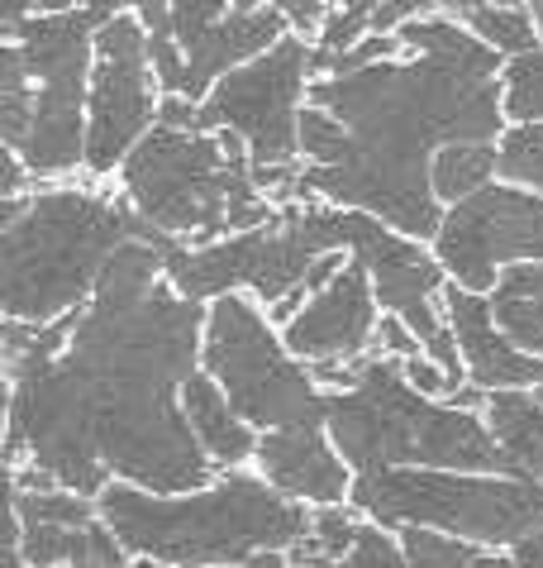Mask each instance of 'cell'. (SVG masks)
I'll return each mask as SVG.
<instances>
[{"label":"cell","mask_w":543,"mask_h":568,"mask_svg":"<svg viewBox=\"0 0 543 568\" xmlns=\"http://www.w3.org/2000/svg\"><path fill=\"white\" fill-rule=\"evenodd\" d=\"M358 520H362V511L354 501H344V507H310V530H306V540L291 549V559L315 564V568H334L348 555V545H354Z\"/></svg>","instance_id":"obj_24"},{"label":"cell","mask_w":543,"mask_h":568,"mask_svg":"<svg viewBox=\"0 0 543 568\" xmlns=\"http://www.w3.org/2000/svg\"><path fill=\"white\" fill-rule=\"evenodd\" d=\"M253 468L281 497L300 501V507H344V501H354V483H358V473L348 468L325 425L267 430L258 439V454H253Z\"/></svg>","instance_id":"obj_16"},{"label":"cell","mask_w":543,"mask_h":568,"mask_svg":"<svg viewBox=\"0 0 543 568\" xmlns=\"http://www.w3.org/2000/svg\"><path fill=\"white\" fill-rule=\"evenodd\" d=\"M434 254L458 287L491 296L510 267L543 263V192L496 178L443 211Z\"/></svg>","instance_id":"obj_14"},{"label":"cell","mask_w":543,"mask_h":568,"mask_svg":"<svg viewBox=\"0 0 543 568\" xmlns=\"http://www.w3.org/2000/svg\"><path fill=\"white\" fill-rule=\"evenodd\" d=\"M501 178V144L496 139H472V144H443L434 153V196L449 211L458 201L477 196L482 186Z\"/></svg>","instance_id":"obj_23"},{"label":"cell","mask_w":543,"mask_h":568,"mask_svg":"<svg viewBox=\"0 0 543 568\" xmlns=\"http://www.w3.org/2000/svg\"><path fill=\"white\" fill-rule=\"evenodd\" d=\"M325 430L358 478L387 468L510 473L486 412L414 392L406 363L387 354H367L358 383L329 392Z\"/></svg>","instance_id":"obj_6"},{"label":"cell","mask_w":543,"mask_h":568,"mask_svg":"<svg viewBox=\"0 0 543 568\" xmlns=\"http://www.w3.org/2000/svg\"><path fill=\"white\" fill-rule=\"evenodd\" d=\"M344 0H277V10L286 14V24H291V34H306L315 39L319 29H325V20L334 10H339Z\"/></svg>","instance_id":"obj_32"},{"label":"cell","mask_w":543,"mask_h":568,"mask_svg":"<svg viewBox=\"0 0 543 568\" xmlns=\"http://www.w3.org/2000/svg\"><path fill=\"white\" fill-rule=\"evenodd\" d=\"M534 392H539V397H543V383H539V387H534Z\"/></svg>","instance_id":"obj_42"},{"label":"cell","mask_w":543,"mask_h":568,"mask_svg":"<svg viewBox=\"0 0 543 568\" xmlns=\"http://www.w3.org/2000/svg\"><path fill=\"white\" fill-rule=\"evenodd\" d=\"M10 549H20L29 568H130V549L120 535L95 520H24L10 516Z\"/></svg>","instance_id":"obj_18"},{"label":"cell","mask_w":543,"mask_h":568,"mask_svg":"<svg viewBox=\"0 0 543 568\" xmlns=\"http://www.w3.org/2000/svg\"><path fill=\"white\" fill-rule=\"evenodd\" d=\"M443 14L458 24H468L486 49H496L501 58H524L543 43V29L534 20L530 0L524 6H496V0H449Z\"/></svg>","instance_id":"obj_21"},{"label":"cell","mask_w":543,"mask_h":568,"mask_svg":"<svg viewBox=\"0 0 543 568\" xmlns=\"http://www.w3.org/2000/svg\"><path fill=\"white\" fill-rule=\"evenodd\" d=\"M530 10H534V20H539V29H543V0H530Z\"/></svg>","instance_id":"obj_40"},{"label":"cell","mask_w":543,"mask_h":568,"mask_svg":"<svg viewBox=\"0 0 543 568\" xmlns=\"http://www.w3.org/2000/svg\"><path fill=\"white\" fill-rule=\"evenodd\" d=\"M501 87L510 124H543V43L524 58H505Z\"/></svg>","instance_id":"obj_26"},{"label":"cell","mask_w":543,"mask_h":568,"mask_svg":"<svg viewBox=\"0 0 543 568\" xmlns=\"http://www.w3.org/2000/svg\"><path fill=\"white\" fill-rule=\"evenodd\" d=\"M130 240H163L120 186L95 178L39 182L0 211V311L6 321L53 325L91 302L95 282Z\"/></svg>","instance_id":"obj_3"},{"label":"cell","mask_w":543,"mask_h":568,"mask_svg":"<svg viewBox=\"0 0 543 568\" xmlns=\"http://www.w3.org/2000/svg\"><path fill=\"white\" fill-rule=\"evenodd\" d=\"M510 555L520 559V568H543V526H539L534 535H524V540L510 549Z\"/></svg>","instance_id":"obj_35"},{"label":"cell","mask_w":543,"mask_h":568,"mask_svg":"<svg viewBox=\"0 0 543 568\" xmlns=\"http://www.w3.org/2000/svg\"><path fill=\"white\" fill-rule=\"evenodd\" d=\"M201 368L225 387L234 412L258 435L286 425H325L329 416V392L319 387L315 368L291 354L281 325H272L267 306L248 292L215 296L205 311Z\"/></svg>","instance_id":"obj_9"},{"label":"cell","mask_w":543,"mask_h":568,"mask_svg":"<svg viewBox=\"0 0 543 568\" xmlns=\"http://www.w3.org/2000/svg\"><path fill=\"white\" fill-rule=\"evenodd\" d=\"M443 311L458 335L462 363H468V383L482 392H515V387H539L543 383V358L520 349L515 339L496 321V302L486 292H468L449 282L443 292Z\"/></svg>","instance_id":"obj_17"},{"label":"cell","mask_w":543,"mask_h":568,"mask_svg":"<svg viewBox=\"0 0 543 568\" xmlns=\"http://www.w3.org/2000/svg\"><path fill=\"white\" fill-rule=\"evenodd\" d=\"M229 10L234 0H172V43L182 49V58H191L229 20Z\"/></svg>","instance_id":"obj_30"},{"label":"cell","mask_w":543,"mask_h":568,"mask_svg":"<svg viewBox=\"0 0 543 568\" xmlns=\"http://www.w3.org/2000/svg\"><path fill=\"white\" fill-rule=\"evenodd\" d=\"M344 206L329 201L300 196L258 230L244 234H225L215 244L186 248L172 244L167 248V282L191 302H215L229 292H248L253 302H263L267 311L286 302L291 292H306L310 267L344 248ZM348 254V248H344Z\"/></svg>","instance_id":"obj_7"},{"label":"cell","mask_w":543,"mask_h":568,"mask_svg":"<svg viewBox=\"0 0 543 568\" xmlns=\"http://www.w3.org/2000/svg\"><path fill=\"white\" fill-rule=\"evenodd\" d=\"M401 545L410 568H472L477 549H486V545L458 540V535H443V530H420V526H406Z\"/></svg>","instance_id":"obj_27"},{"label":"cell","mask_w":543,"mask_h":568,"mask_svg":"<svg viewBox=\"0 0 543 568\" xmlns=\"http://www.w3.org/2000/svg\"><path fill=\"white\" fill-rule=\"evenodd\" d=\"M6 568H29V559L20 555V549H10V545H6Z\"/></svg>","instance_id":"obj_38"},{"label":"cell","mask_w":543,"mask_h":568,"mask_svg":"<svg viewBox=\"0 0 543 568\" xmlns=\"http://www.w3.org/2000/svg\"><path fill=\"white\" fill-rule=\"evenodd\" d=\"M82 6L95 20V29L105 20H115V14H139L143 29H148V39L172 34V0H82Z\"/></svg>","instance_id":"obj_31"},{"label":"cell","mask_w":543,"mask_h":568,"mask_svg":"<svg viewBox=\"0 0 543 568\" xmlns=\"http://www.w3.org/2000/svg\"><path fill=\"white\" fill-rule=\"evenodd\" d=\"M263 6H277V0H234V10H263Z\"/></svg>","instance_id":"obj_39"},{"label":"cell","mask_w":543,"mask_h":568,"mask_svg":"<svg viewBox=\"0 0 543 568\" xmlns=\"http://www.w3.org/2000/svg\"><path fill=\"white\" fill-rule=\"evenodd\" d=\"M501 178L543 192V124H510L501 139Z\"/></svg>","instance_id":"obj_29"},{"label":"cell","mask_w":543,"mask_h":568,"mask_svg":"<svg viewBox=\"0 0 543 568\" xmlns=\"http://www.w3.org/2000/svg\"><path fill=\"white\" fill-rule=\"evenodd\" d=\"M472 568H520V559L510 555V549H477Z\"/></svg>","instance_id":"obj_36"},{"label":"cell","mask_w":543,"mask_h":568,"mask_svg":"<svg viewBox=\"0 0 543 568\" xmlns=\"http://www.w3.org/2000/svg\"><path fill=\"white\" fill-rule=\"evenodd\" d=\"M396 39L401 58L315 77L310 105L300 110V196L367 211L434 244L443 225L434 153L505 139V58L449 14L410 20Z\"/></svg>","instance_id":"obj_1"},{"label":"cell","mask_w":543,"mask_h":568,"mask_svg":"<svg viewBox=\"0 0 543 568\" xmlns=\"http://www.w3.org/2000/svg\"><path fill=\"white\" fill-rule=\"evenodd\" d=\"M372 354H387V358H420L424 354V344L420 335L401 321V315H381V325H377V349Z\"/></svg>","instance_id":"obj_33"},{"label":"cell","mask_w":543,"mask_h":568,"mask_svg":"<svg viewBox=\"0 0 543 568\" xmlns=\"http://www.w3.org/2000/svg\"><path fill=\"white\" fill-rule=\"evenodd\" d=\"M344 248L367 263L381 311L401 315L414 335H420L424 354L443 363L458 383H468V363H462L458 335L449 325V311H443V292H449L453 277H449V267L439 263L434 244L410 240V234L381 225V220L367 211H348L344 215Z\"/></svg>","instance_id":"obj_13"},{"label":"cell","mask_w":543,"mask_h":568,"mask_svg":"<svg viewBox=\"0 0 543 568\" xmlns=\"http://www.w3.org/2000/svg\"><path fill=\"white\" fill-rule=\"evenodd\" d=\"M163 82L153 72V39L139 14H115L95 29V68L86 101V178L115 182L124 158L157 124Z\"/></svg>","instance_id":"obj_12"},{"label":"cell","mask_w":543,"mask_h":568,"mask_svg":"<svg viewBox=\"0 0 543 568\" xmlns=\"http://www.w3.org/2000/svg\"><path fill=\"white\" fill-rule=\"evenodd\" d=\"M315 39L286 34L229 77H219L205 97V124L244 139L253 178L277 168H306L300 158V110L315 87Z\"/></svg>","instance_id":"obj_11"},{"label":"cell","mask_w":543,"mask_h":568,"mask_svg":"<svg viewBox=\"0 0 543 568\" xmlns=\"http://www.w3.org/2000/svg\"><path fill=\"white\" fill-rule=\"evenodd\" d=\"M291 568H315V564H291Z\"/></svg>","instance_id":"obj_41"},{"label":"cell","mask_w":543,"mask_h":568,"mask_svg":"<svg viewBox=\"0 0 543 568\" xmlns=\"http://www.w3.org/2000/svg\"><path fill=\"white\" fill-rule=\"evenodd\" d=\"M105 526L134 559L244 568L267 549H296L310 530V507L281 497L258 468H229L211 487L163 497L134 483H110L101 497Z\"/></svg>","instance_id":"obj_4"},{"label":"cell","mask_w":543,"mask_h":568,"mask_svg":"<svg viewBox=\"0 0 543 568\" xmlns=\"http://www.w3.org/2000/svg\"><path fill=\"white\" fill-rule=\"evenodd\" d=\"M354 507L391 530H443L486 549H515L543 526V487L515 473L387 468L354 483Z\"/></svg>","instance_id":"obj_8"},{"label":"cell","mask_w":543,"mask_h":568,"mask_svg":"<svg viewBox=\"0 0 543 568\" xmlns=\"http://www.w3.org/2000/svg\"><path fill=\"white\" fill-rule=\"evenodd\" d=\"M496 321L520 349L543 358V263H520L491 292Z\"/></svg>","instance_id":"obj_22"},{"label":"cell","mask_w":543,"mask_h":568,"mask_svg":"<svg viewBox=\"0 0 543 568\" xmlns=\"http://www.w3.org/2000/svg\"><path fill=\"white\" fill-rule=\"evenodd\" d=\"M291 549H267V555H253L244 568H291Z\"/></svg>","instance_id":"obj_37"},{"label":"cell","mask_w":543,"mask_h":568,"mask_svg":"<svg viewBox=\"0 0 543 568\" xmlns=\"http://www.w3.org/2000/svg\"><path fill=\"white\" fill-rule=\"evenodd\" d=\"M486 425H491V435H496L510 473L543 487V397L539 392L534 387L491 392Z\"/></svg>","instance_id":"obj_20"},{"label":"cell","mask_w":543,"mask_h":568,"mask_svg":"<svg viewBox=\"0 0 543 568\" xmlns=\"http://www.w3.org/2000/svg\"><path fill=\"white\" fill-rule=\"evenodd\" d=\"M334 568H410L406 545H401V530H391V526H381V520L362 516L354 545H348V555L334 564Z\"/></svg>","instance_id":"obj_28"},{"label":"cell","mask_w":543,"mask_h":568,"mask_svg":"<svg viewBox=\"0 0 543 568\" xmlns=\"http://www.w3.org/2000/svg\"><path fill=\"white\" fill-rule=\"evenodd\" d=\"M115 186L153 234L186 248L258 230L281 211L253 178L244 139L229 130L153 124L143 144L124 158Z\"/></svg>","instance_id":"obj_5"},{"label":"cell","mask_w":543,"mask_h":568,"mask_svg":"<svg viewBox=\"0 0 543 568\" xmlns=\"http://www.w3.org/2000/svg\"><path fill=\"white\" fill-rule=\"evenodd\" d=\"M6 43L20 49L24 82L34 97L29 139L14 153L34 182L86 178V101L95 68V20L86 6L62 14H34Z\"/></svg>","instance_id":"obj_10"},{"label":"cell","mask_w":543,"mask_h":568,"mask_svg":"<svg viewBox=\"0 0 543 568\" xmlns=\"http://www.w3.org/2000/svg\"><path fill=\"white\" fill-rule=\"evenodd\" d=\"M381 6H387V0H344V6L325 20V29L315 34V72L325 68V62L344 58L348 49H358V43L372 34Z\"/></svg>","instance_id":"obj_25"},{"label":"cell","mask_w":543,"mask_h":568,"mask_svg":"<svg viewBox=\"0 0 543 568\" xmlns=\"http://www.w3.org/2000/svg\"><path fill=\"white\" fill-rule=\"evenodd\" d=\"M443 6H449V0H387V6L377 10L372 34H396V29L410 24V20H429V14H443Z\"/></svg>","instance_id":"obj_34"},{"label":"cell","mask_w":543,"mask_h":568,"mask_svg":"<svg viewBox=\"0 0 543 568\" xmlns=\"http://www.w3.org/2000/svg\"><path fill=\"white\" fill-rule=\"evenodd\" d=\"M167 248L172 240L124 244L91 302L72 311V339L58 358L82 392L110 478L182 497L219 478L182 412V387L201 373L211 302L172 287Z\"/></svg>","instance_id":"obj_2"},{"label":"cell","mask_w":543,"mask_h":568,"mask_svg":"<svg viewBox=\"0 0 543 568\" xmlns=\"http://www.w3.org/2000/svg\"><path fill=\"white\" fill-rule=\"evenodd\" d=\"M182 412H186L191 430H196V439H201L205 459H211L219 473L253 468V454H258L263 435L234 412V402L225 397V387H219L205 368L182 387Z\"/></svg>","instance_id":"obj_19"},{"label":"cell","mask_w":543,"mask_h":568,"mask_svg":"<svg viewBox=\"0 0 543 568\" xmlns=\"http://www.w3.org/2000/svg\"><path fill=\"white\" fill-rule=\"evenodd\" d=\"M381 302L372 287L367 263L348 254L344 273L329 282L325 292H315L306 306L296 311L291 325H281L286 344L300 363H362L377 349V325H381Z\"/></svg>","instance_id":"obj_15"}]
</instances>
